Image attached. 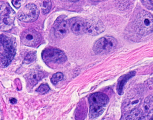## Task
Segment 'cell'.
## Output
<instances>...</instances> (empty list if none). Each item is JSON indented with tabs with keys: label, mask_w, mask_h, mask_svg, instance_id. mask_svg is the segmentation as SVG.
Returning <instances> with one entry per match:
<instances>
[{
	"label": "cell",
	"mask_w": 153,
	"mask_h": 120,
	"mask_svg": "<svg viewBox=\"0 0 153 120\" xmlns=\"http://www.w3.org/2000/svg\"><path fill=\"white\" fill-rule=\"evenodd\" d=\"M16 52V44L12 37L4 34L0 36V65L2 68L7 67L10 63Z\"/></svg>",
	"instance_id": "obj_1"
},
{
	"label": "cell",
	"mask_w": 153,
	"mask_h": 120,
	"mask_svg": "<svg viewBox=\"0 0 153 120\" xmlns=\"http://www.w3.org/2000/svg\"><path fill=\"white\" fill-rule=\"evenodd\" d=\"M90 104L89 117L93 119L101 116L105 111L109 101L108 96L101 92H96L88 98Z\"/></svg>",
	"instance_id": "obj_2"
},
{
	"label": "cell",
	"mask_w": 153,
	"mask_h": 120,
	"mask_svg": "<svg viewBox=\"0 0 153 120\" xmlns=\"http://www.w3.org/2000/svg\"><path fill=\"white\" fill-rule=\"evenodd\" d=\"M133 26L137 34L144 36L147 35L153 31V16L149 12L142 10L136 16Z\"/></svg>",
	"instance_id": "obj_3"
},
{
	"label": "cell",
	"mask_w": 153,
	"mask_h": 120,
	"mask_svg": "<svg viewBox=\"0 0 153 120\" xmlns=\"http://www.w3.org/2000/svg\"><path fill=\"white\" fill-rule=\"evenodd\" d=\"M117 41L112 36H105L98 39L93 47L94 52L97 54H104L113 52L117 45Z\"/></svg>",
	"instance_id": "obj_4"
},
{
	"label": "cell",
	"mask_w": 153,
	"mask_h": 120,
	"mask_svg": "<svg viewBox=\"0 0 153 120\" xmlns=\"http://www.w3.org/2000/svg\"><path fill=\"white\" fill-rule=\"evenodd\" d=\"M16 14L14 11L7 3L0 4V28L7 31L13 27Z\"/></svg>",
	"instance_id": "obj_5"
},
{
	"label": "cell",
	"mask_w": 153,
	"mask_h": 120,
	"mask_svg": "<svg viewBox=\"0 0 153 120\" xmlns=\"http://www.w3.org/2000/svg\"><path fill=\"white\" fill-rule=\"evenodd\" d=\"M42 57L45 62L49 65L62 63L67 60V56L63 51L59 49L51 47L44 50Z\"/></svg>",
	"instance_id": "obj_6"
},
{
	"label": "cell",
	"mask_w": 153,
	"mask_h": 120,
	"mask_svg": "<svg viewBox=\"0 0 153 120\" xmlns=\"http://www.w3.org/2000/svg\"><path fill=\"white\" fill-rule=\"evenodd\" d=\"M39 13V10L36 6L30 3L20 10L17 13V17L22 22H31L37 19Z\"/></svg>",
	"instance_id": "obj_7"
},
{
	"label": "cell",
	"mask_w": 153,
	"mask_h": 120,
	"mask_svg": "<svg viewBox=\"0 0 153 120\" xmlns=\"http://www.w3.org/2000/svg\"><path fill=\"white\" fill-rule=\"evenodd\" d=\"M20 39L24 45L33 47L40 42L41 36L40 33L34 29L29 28L24 30L21 33Z\"/></svg>",
	"instance_id": "obj_8"
},
{
	"label": "cell",
	"mask_w": 153,
	"mask_h": 120,
	"mask_svg": "<svg viewBox=\"0 0 153 120\" xmlns=\"http://www.w3.org/2000/svg\"><path fill=\"white\" fill-rule=\"evenodd\" d=\"M69 23L65 16L62 15L58 17L53 25L55 36L59 39H62L66 36L69 32Z\"/></svg>",
	"instance_id": "obj_9"
},
{
	"label": "cell",
	"mask_w": 153,
	"mask_h": 120,
	"mask_svg": "<svg viewBox=\"0 0 153 120\" xmlns=\"http://www.w3.org/2000/svg\"><path fill=\"white\" fill-rule=\"evenodd\" d=\"M105 28L104 25L100 20L92 19L85 21V33L95 36L104 32Z\"/></svg>",
	"instance_id": "obj_10"
},
{
	"label": "cell",
	"mask_w": 153,
	"mask_h": 120,
	"mask_svg": "<svg viewBox=\"0 0 153 120\" xmlns=\"http://www.w3.org/2000/svg\"><path fill=\"white\" fill-rule=\"evenodd\" d=\"M45 76L44 73L40 71L34 70L29 72L25 77L27 86L31 89Z\"/></svg>",
	"instance_id": "obj_11"
},
{
	"label": "cell",
	"mask_w": 153,
	"mask_h": 120,
	"mask_svg": "<svg viewBox=\"0 0 153 120\" xmlns=\"http://www.w3.org/2000/svg\"><path fill=\"white\" fill-rule=\"evenodd\" d=\"M143 99V96L136 95L131 98L127 99L123 104L124 113H128L138 108Z\"/></svg>",
	"instance_id": "obj_12"
},
{
	"label": "cell",
	"mask_w": 153,
	"mask_h": 120,
	"mask_svg": "<svg viewBox=\"0 0 153 120\" xmlns=\"http://www.w3.org/2000/svg\"><path fill=\"white\" fill-rule=\"evenodd\" d=\"M121 120H145V114L142 110L138 108L124 113Z\"/></svg>",
	"instance_id": "obj_13"
},
{
	"label": "cell",
	"mask_w": 153,
	"mask_h": 120,
	"mask_svg": "<svg viewBox=\"0 0 153 120\" xmlns=\"http://www.w3.org/2000/svg\"><path fill=\"white\" fill-rule=\"evenodd\" d=\"M69 24H71V29L74 34L79 35L85 33V21L78 20Z\"/></svg>",
	"instance_id": "obj_14"
},
{
	"label": "cell",
	"mask_w": 153,
	"mask_h": 120,
	"mask_svg": "<svg viewBox=\"0 0 153 120\" xmlns=\"http://www.w3.org/2000/svg\"><path fill=\"white\" fill-rule=\"evenodd\" d=\"M143 106L145 115L153 114V94L146 98Z\"/></svg>",
	"instance_id": "obj_15"
},
{
	"label": "cell",
	"mask_w": 153,
	"mask_h": 120,
	"mask_svg": "<svg viewBox=\"0 0 153 120\" xmlns=\"http://www.w3.org/2000/svg\"><path fill=\"white\" fill-rule=\"evenodd\" d=\"M87 108L85 103L84 101H81L76 108V118L79 120H83L86 116Z\"/></svg>",
	"instance_id": "obj_16"
},
{
	"label": "cell",
	"mask_w": 153,
	"mask_h": 120,
	"mask_svg": "<svg viewBox=\"0 0 153 120\" xmlns=\"http://www.w3.org/2000/svg\"><path fill=\"white\" fill-rule=\"evenodd\" d=\"M63 79V74L61 72H58L53 74L51 78V83L55 85Z\"/></svg>",
	"instance_id": "obj_17"
},
{
	"label": "cell",
	"mask_w": 153,
	"mask_h": 120,
	"mask_svg": "<svg viewBox=\"0 0 153 120\" xmlns=\"http://www.w3.org/2000/svg\"><path fill=\"white\" fill-rule=\"evenodd\" d=\"M51 6V2L50 1H44L43 2L42 8V12L44 14L48 13L50 11Z\"/></svg>",
	"instance_id": "obj_18"
},
{
	"label": "cell",
	"mask_w": 153,
	"mask_h": 120,
	"mask_svg": "<svg viewBox=\"0 0 153 120\" xmlns=\"http://www.w3.org/2000/svg\"><path fill=\"white\" fill-rule=\"evenodd\" d=\"M50 88L47 83L42 84L36 91L42 94H44L48 92L50 90Z\"/></svg>",
	"instance_id": "obj_19"
},
{
	"label": "cell",
	"mask_w": 153,
	"mask_h": 120,
	"mask_svg": "<svg viewBox=\"0 0 153 120\" xmlns=\"http://www.w3.org/2000/svg\"><path fill=\"white\" fill-rule=\"evenodd\" d=\"M36 58L35 53L33 52L28 53L25 57L24 63L28 64L32 62Z\"/></svg>",
	"instance_id": "obj_20"
},
{
	"label": "cell",
	"mask_w": 153,
	"mask_h": 120,
	"mask_svg": "<svg viewBox=\"0 0 153 120\" xmlns=\"http://www.w3.org/2000/svg\"><path fill=\"white\" fill-rule=\"evenodd\" d=\"M143 4L147 8L153 9V1L146 0L141 1Z\"/></svg>",
	"instance_id": "obj_21"
},
{
	"label": "cell",
	"mask_w": 153,
	"mask_h": 120,
	"mask_svg": "<svg viewBox=\"0 0 153 120\" xmlns=\"http://www.w3.org/2000/svg\"><path fill=\"white\" fill-rule=\"evenodd\" d=\"M21 1L20 0H13L12 1V3L15 8H18L21 6Z\"/></svg>",
	"instance_id": "obj_22"
},
{
	"label": "cell",
	"mask_w": 153,
	"mask_h": 120,
	"mask_svg": "<svg viewBox=\"0 0 153 120\" xmlns=\"http://www.w3.org/2000/svg\"><path fill=\"white\" fill-rule=\"evenodd\" d=\"M145 120H153V114L145 115Z\"/></svg>",
	"instance_id": "obj_23"
},
{
	"label": "cell",
	"mask_w": 153,
	"mask_h": 120,
	"mask_svg": "<svg viewBox=\"0 0 153 120\" xmlns=\"http://www.w3.org/2000/svg\"><path fill=\"white\" fill-rule=\"evenodd\" d=\"M9 100L10 103L12 104H16L17 102V100L14 98H10Z\"/></svg>",
	"instance_id": "obj_24"
}]
</instances>
